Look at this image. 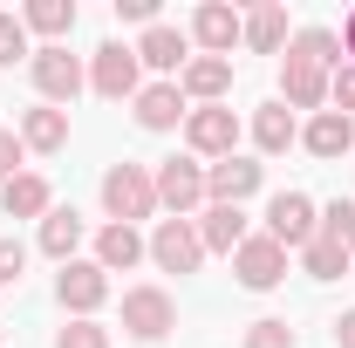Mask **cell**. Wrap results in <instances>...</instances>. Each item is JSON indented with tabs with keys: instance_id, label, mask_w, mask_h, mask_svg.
I'll list each match as a JSON object with an SVG mask.
<instances>
[{
	"instance_id": "obj_1",
	"label": "cell",
	"mask_w": 355,
	"mask_h": 348,
	"mask_svg": "<svg viewBox=\"0 0 355 348\" xmlns=\"http://www.w3.org/2000/svg\"><path fill=\"white\" fill-rule=\"evenodd\" d=\"M335 69H342V42L328 28H301L287 42V55H280V96H287V110H314L321 116Z\"/></svg>"
},
{
	"instance_id": "obj_2",
	"label": "cell",
	"mask_w": 355,
	"mask_h": 348,
	"mask_svg": "<svg viewBox=\"0 0 355 348\" xmlns=\"http://www.w3.org/2000/svg\"><path fill=\"white\" fill-rule=\"evenodd\" d=\"M103 205H110V225H137V218L157 212V177L144 164H110L103 171Z\"/></svg>"
},
{
	"instance_id": "obj_3",
	"label": "cell",
	"mask_w": 355,
	"mask_h": 348,
	"mask_svg": "<svg viewBox=\"0 0 355 348\" xmlns=\"http://www.w3.org/2000/svg\"><path fill=\"white\" fill-rule=\"evenodd\" d=\"M232 273H239L246 294H273V287L287 280V246L266 239V232H246V246L232 253Z\"/></svg>"
},
{
	"instance_id": "obj_4",
	"label": "cell",
	"mask_w": 355,
	"mask_h": 348,
	"mask_svg": "<svg viewBox=\"0 0 355 348\" xmlns=\"http://www.w3.org/2000/svg\"><path fill=\"white\" fill-rule=\"evenodd\" d=\"M28 76H35V89H42V103H55V110H62V103H76V96H83V82H89L83 62H76L69 48H35Z\"/></svg>"
},
{
	"instance_id": "obj_5",
	"label": "cell",
	"mask_w": 355,
	"mask_h": 348,
	"mask_svg": "<svg viewBox=\"0 0 355 348\" xmlns=\"http://www.w3.org/2000/svg\"><path fill=\"white\" fill-rule=\"evenodd\" d=\"M184 143H191V157H232L239 150V116L225 103H205V110L184 116Z\"/></svg>"
},
{
	"instance_id": "obj_6",
	"label": "cell",
	"mask_w": 355,
	"mask_h": 348,
	"mask_svg": "<svg viewBox=\"0 0 355 348\" xmlns=\"http://www.w3.org/2000/svg\"><path fill=\"white\" fill-rule=\"evenodd\" d=\"M55 301L69 307L76 321H96V307L110 301V273H103L96 260H69V266H62V280H55Z\"/></svg>"
},
{
	"instance_id": "obj_7",
	"label": "cell",
	"mask_w": 355,
	"mask_h": 348,
	"mask_svg": "<svg viewBox=\"0 0 355 348\" xmlns=\"http://www.w3.org/2000/svg\"><path fill=\"white\" fill-rule=\"evenodd\" d=\"M137 69H144V62H137V48H123V42H103L96 48V62H89V89H96V96H110V103H123V96H130L137 103Z\"/></svg>"
},
{
	"instance_id": "obj_8",
	"label": "cell",
	"mask_w": 355,
	"mask_h": 348,
	"mask_svg": "<svg viewBox=\"0 0 355 348\" xmlns=\"http://www.w3.org/2000/svg\"><path fill=\"white\" fill-rule=\"evenodd\" d=\"M150 260L164 266V273H198V260H205L198 225H191V218H157V232H150Z\"/></svg>"
},
{
	"instance_id": "obj_9",
	"label": "cell",
	"mask_w": 355,
	"mask_h": 348,
	"mask_svg": "<svg viewBox=\"0 0 355 348\" xmlns=\"http://www.w3.org/2000/svg\"><path fill=\"white\" fill-rule=\"evenodd\" d=\"M157 205H171L178 218H191L198 205H205V164L198 157H171V164H157Z\"/></svg>"
},
{
	"instance_id": "obj_10",
	"label": "cell",
	"mask_w": 355,
	"mask_h": 348,
	"mask_svg": "<svg viewBox=\"0 0 355 348\" xmlns=\"http://www.w3.org/2000/svg\"><path fill=\"white\" fill-rule=\"evenodd\" d=\"M314 232H321V212H314L308 191H280V198L266 205V239H280V246H308Z\"/></svg>"
},
{
	"instance_id": "obj_11",
	"label": "cell",
	"mask_w": 355,
	"mask_h": 348,
	"mask_svg": "<svg viewBox=\"0 0 355 348\" xmlns=\"http://www.w3.org/2000/svg\"><path fill=\"white\" fill-rule=\"evenodd\" d=\"M171 321H178V307L164 287H130L123 294V328H130L137 342H157V335H171Z\"/></svg>"
},
{
	"instance_id": "obj_12",
	"label": "cell",
	"mask_w": 355,
	"mask_h": 348,
	"mask_svg": "<svg viewBox=\"0 0 355 348\" xmlns=\"http://www.w3.org/2000/svg\"><path fill=\"white\" fill-rule=\"evenodd\" d=\"M253 191H260V164H253V157L232 150L219 164H205V198H212V205H246Z\"/></svg>"
},
{
	"instance_id": "obj_13",
	"label": "cell",
	"mask_w": 355,
	"mask_h": 348,
	"mask_svg": "<svg viewBox=\"0 0 355 348\" xmlns=\"http://www.w3.org/2000/svg\"><path fill=\"white\" fill-rule=\"evenodd\" d=\"M246 35V14H232L225 0H205L198 14H191V42L205 48V55H225L232 62V42Z\"/></svg>"
},
{
	"instance_id": "obj_14",
	"label": "cell",
	"mask_w": 355,
	"mask_h": 348,
	"mask_svg": "<svg viewBox=\"0 0 355 348\" xmlns=\"http://www.w3.org/2000/svg\"><path fill=\"white\" fill-rule=\"evenodd\" d=\"M137 62H144V69H157V76H184V62H191V42L178 35L171 21H157V28H144V42H137Z\"/></svg>"
},
{
	"instance_id": "obj_15",
	"label": "cell",
	"mask_w": 355,
	"mask_h": 348,
	"mask_svg": "<svg viewBox=\"0 0 355 348\" xmlns=\"http://www.w3.org/2000/svg\"><path fill=\"white\" fill-rule=\"evenodd\" d=\"M178 89L205 110V103H219L225 89H232V62H225V55H191V62H184V76H178Z\"/></svg>"
},
{
	"instance_id": "obj_16",
	"label": "cell",
	"mask_w": 355,
	"mask_h": 348,
	"mask_svg": "<svg viewBox=\"0 0 355 348\" xmlns=\"http://www.w3.org/2000/svg\"><path fill=\"white\" fill-rule=\"evenodd\" d=\"M191 110H184V89L178 82H150V89H137V123L144 130H178Z\"/></svg>"
},
{
	"instance_id": "obj_17",
	"label": "cell",
	"mask_w": 355,
	"mask_h": 348,
	"mask_svg": "<svg viewBox=\"0 0 355 348\" xmlns=\"http://www.w3.org/2000/svg\"><path fill=\"white\" fill-rule=\"evenodd\" d=\"M144 253H150V239H144L137 225H103V232H96V266H103V273H130Z\"/></svg>"
},
{
	"instance_id": "obj_18",
	"label": "cell",
	"mask_w": 355,
	"mask_h": 348,
	"mask_svg": "<svg viewBox=\"0 0 355 348\" xmlns=\"http://www.w3.org/2000/svg\"><path fill=\"white\" fill-rule=\"evenodd\" d=\"M0 205H7V218H48L55 212V198H48V177L42 171H21L0 184Z\"/></svg>"
},
{
	"instance_id": "obj_19",
	"label": "cell",
	"mask_w": 355,
	"mask_h": 348,
	"mask_svg": "<svg viewBox=\"0 0 355 348\" xmlns=\"http://www.w3.org/2000/svg\"><path fill=\"white\" fill-rule=\"evenodd\" d=\"M301 143H308L314 157H349V150H355V123L342 116V110H321V116H308Z\"/></svg>"
},
{
	"instance_id": "obj_20",
	"label": "cell",
	"mask_w": 355,
	"mask_h": 348,
	"mask_svg": "<svg viewBox=\"0 0 355 348\" xmlns=\"http://www.w3.org/2000/svg\"><path fill=\"white\" fill-rule=\"evenodd\" d=\"M198 239H205V253H239V246H246V212H239V205H205Z\"/></svg>"
},
{
	"instance_id": "obj_21",
	"label": "cell",
	"mask_w": 355,
	"mask_h": 348,
	"mask_svg": "<svg viewBox=\"0 0 355 348\" xmlns=\"http://www.w3.org/2000/svg\"><path fill=\"white\" fill-rule=\"evenodd\" d=\"M21 143H28V150H42V157H55V150L69 143V110H55V103L28 110V116H21Z\"/></svg>"
},
{
	"instance_id": "obj_22",
	"label": "cell",
	"mask_w": 355,
	"mask_h": 348,
	"mask_svg": "<svg viewBox=\"0 0 355 348\" xmlns=\"http://www.w3.org/2000/svg\"><path fill=\"white\" fill-rule=\"evenodd\" d=\"M76 246H83V212H76V205H55V212L42 218V253L48 260H76Z\"/></svg>"
},
{
	"instance_id": "obj_23",
	"label": "cell",
	"mask_w": 355,
	"mask_h": 348,
	"mask_svg": "<svg viewBox=\"0 0 355 348\" xmlns=\"http://www.w3.org/2000/svg\"><path fill=\"white\" fill-rule=\"evenodd\" d=\"M253 143H260L266 157H280L287 143H301V123H294V110H287V103H266V110H253Z\"/></svg>"
},
{
	"instance_id": "obj_24",
	"label": "cell",
	"mask_w": 355,
	"mask_h": 348,
	"mask_svg": "<svg viewBox=\"0 0 355 348\" xmlns=\"http://www.w3.org/2000/svg\"><path fill=\"white\" fill-rule=\"evenodd\" d=\"M21 28L28 35H48V48H62V35L76 28V0H28L21 7Z\"/></svg>"
},
{
	"instance_id": "obj_25",
	"label": "cell",
	"mask_w": 355,
	"mask_h": 348,
	"mask_svg": "<svg viewBox=\"0 0 355 348\" xmlns=\"http://www.w3.org/2000/svg\"><path fill=\"white\" fill-rule=\"evenodd\" d=\"M239 42L253 48V55H280V48H287V7H253Z\"/></svg>"
},
{
	"instance_id": "obj_26",
	"label": "cell",
	"mask_w": 355,
	"mask_h": 348,
	"mask_svg": "<svg viewBox=\"0 0 355 348\" xmlns=\"http://www.w3.org/2000/svg\"><path fill=\"white\" fill-rule=\"evenodd\" d=\"M349 260H355V253H342V246H335V239H321V232L301 246V266H308V280H342V273H349Z\"/></svg>"
},
{
	"instance_id": "obj_27",
	"label": "cell",
	"mask_w": 355,
	"mask_h": 348,
	"mask_svg": "<svg viewBox=\"0 0 355 348\" xmlns=\"http://www.w3.org/2000/svg\"><path fill=\"white\" fill-rule=\"evenodd\" d=\"M321 239H335L342 253H355V198H335V205H321Z\"/></svg>"
},
{
	"instance_id": "obj_28",
	"label": "cell",
	"mask_w": 355,
	"mask_h": 348,
	"mask_svg": "<svg viewBox=\"0 0 355 348\" xmlns=\"http://www.w3.org/2000/svg\"><path fill=\"white\" fill-rule=\"evenodd\" d=\"M14 62H35V48H28L21 14H0V69H14Z\"/></svg>"
},
{
	"instance_id": "obj_29",
	"label": "cell",
	"mask_w": 355,
	"mask_h": 348,
	"mask_svg": "<svg viewBox=\"0 0 355 348\" xmlns=\"http://www.w3.org/2000/svg\"><path fill=\"white\" fill-rule=\"evenodd\" d=\"M55 348H110V328H103V321H69V328L55 335Z\"/></svg>"
},
{
	"instance_id": "obj_30",
	"label": "cell",
	"mask_w": 355,
	"mask_h": 348,
	"mask_svg": "<svg viewBox=\"0 0 355 348\" xmlns=\"http://www.w3.org/2000/svg\"><path fill=\"white\" fill-rule=\"evenodd\" d=\"M246 348H294V328L287 321H253L246 328Z\"/></svg>"
},
{
	"instance_id": "obj_31",
	"label": "cell",
	"mask_w": 355,
	"mask_h": 348,
	"mask_svg": "<svg viewBox=\"0 0 355 348\" xmlns=\"http://www.w3.org/2000/svg\"><path fill=\"white\" fill-rule=\"evenodd\" d=\"M21 273H28V246L21 239H0V287H21Z\"/></svg>"
},
{
	"instance_id": "obj_32",
	"label": "cell",
	"mask_w": 355,
	"mask_h": 348,
	"mask_svg": "<svg viewBox=\"0 0 355 348\" xmlns=\"http://www.w3.org/2000/svg\"><path fill=\"white\" fill-rule=\"evenodd\" d=\"M21 164H28V143H21V130H0V184H7V177H21Z\"/></svg>"
},
{
	"instance_id": "obj_33",
	"label": "cell",
	"mask_w": 355,
	"mask_h": 348,
	"mask_svg": "<svg viewBox=\"0 0 355 348\" xmlns=\"http://www.w3.org/2000/svg\"><path fill=\"white\" fill-rule=\"evenodd\" d=\"M328 96H335V110H342V116L355 123V62H349V69H335V82H328Z\"/></svg>"
},
{
	"instance_id": "obj_34",
	"label": "cell",
	"mask_w": 355,
	"mask_h": 348,
	"mask_svg": "<svg viewBox=\"0 0 355 348\" xmlns=\"http://www.w3.org/2000/svg\"><path fill=\"white\" fill-rule=\"evenodd\" d=\"M116 21H144V28H157V0H116Z\"/></svg>"
},
{
	"instance_id": "obj_35",
	"label": "cell",
	"mask_w": 355,
	"mask_h": 348,
	"mask_svg": "<svg viewBox=\"0 0 355 348\" xmlns=\"http://www.w3.org/2000/svg\"><path fill=\"white\" fill-rule=\"evenodd\" d=\"M335 342H342V348H355V307L342 314V321H335Z\"/></svg>"
},
{
	"instance_id": "obj_36",
	"label": "cell",
	"mask_w": 355,
	"mask_h": 348,
	"mask_svg": "<svg viewBox=\"0 0 355 348\" xmlns=\"http://www.w3.org/2000/svg\"><path fill=\"white\" fill-rule=\"evenodd\" d=\"M342 48H349V55H355V14H349V21H342Z\"/></svg>"
},
{
	"instance_id": "obj_37",
	"label": "cell",
	"mask_w": 355,
	"mask_h": 348,
	"mask_svg": "<svg viewBox=\"0 0 355 348\" xmlns=\"http://www.w3.org/2000/svg\"><path fill=\"white\" fill-rule=\"evenodd\" d=\"M0 342H7V328H0Z\"/></svg>"
}]
</instances>
